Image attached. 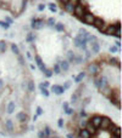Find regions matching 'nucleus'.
Here are the masks:
<instances>
[{
  "instance_id": "8",
  "label": "nucleus",
  "mask_w": 122,
  "mask_h": 138,
  "mask_svg": "<svg viewBox=\"0 0 122 138\" xmlns=\"http://www.w3.org/2000/svg\"><path fill=\"white\" fill-rule=\"evenodd\" d=\"M93 26L100 30V29L105 26V21L103 20L101 17H95V18H94V22H93Z\"/></svg>"
},
{
  "instance_id": "9",
  "label": "nucleus",
  "mask_w": 122,
  "mask_h": 138,
  "mask_svg": "<svg viewBox=\"0 0 122 138\" xmlns=\"http://www.w3.org/2000/svg\"><path fill=\"white\" fill-rule=\"evenodd\" d=\"M87 39H82L79 35H77L74 39H73V45L76 46V47H81V45H87Z\"/></svg>"
},
{
  "instance_id": "4",
  "label": "nucleus",
  "mask_w": 122,
  "mask_h": 138,
  "mask_svg": "<svg viewBox=\"0 0 122 138\" xmlns=\"http://www.w3.org/2000/svg\"><path fill=\"white\" fill-rule=\"evenodd\" d=\"M32 23H31V28L34 29V30H39L42 28L44 27V20H42V18H37V17H32V21H31Z\"/></svg>"
},
{
  "instance_id": "25",
  "label": "nucleus",
  "mask_w": 122,
  "mask_h": 138,
  "mask_svg": "<svg viewBox=\"0 0 122 138\" xmlns=\"http://www.w3.org/2000/svg\"><path fill=\"white\" fill-rule=\"evenodd\" d=\"M109 51L111 52V53H116V52H118V51H120V48H118V47H116L115 45H112V46H110Z\"/></svg>"
},
{
  "instance_id": "34",
  "label": "nucleus",
  "mask_w": 122,
  "mask_h": 138,
  "mask_svg": "<svg viewBox=\"0 0 122 138\" xmlns=\"http://www.w3.org/2000/svg\"><path fill=\"white\" fill-rule=\"evenodd\" d=\"M69 3L71 5H73V6H76V5L79 4V0H69Z\"/></svg>"
},
{
  "instance_id": "5",
  "label": "nucleus",
  "mask_w": 122,
  "mask_h": 138,
  "mask_svg": "<svg viewBox=\"0 0 122 138\" xmlns=\"http://www.w3.org/2000/svg\"><path fill=\"white\" fill-rule=\"evenodd\" d=\"M94 18H95V16H94L93 13H90V12H88V11H85V12H84V15L82 16L81 20L83 21L85 24H88V26H93Z\"/></svg>"
},
{
  "instance_id": "13",
  "label": "nucleus",
  "mask_w": 122,
  "mask_h": 138,
  "mask_svg": "<svg viewBox=\"0 0 122 138\" xmlns=\"http://www.w3.org/2000/svg\"><path fill=\"white\" fill-rule=\"evenodd\" d=\"M92 44V46H90V52H93V53H99L100 52V45L98 41H93Z\"/></svg>"
},
{
  "instance_id": "15",
  "label": "nucleus",
  "mask_w": 122,
  "mask_h": 138,
  "mask_svg": "<svg viewBox=\"0 0 122 138\" xmlns=\"http://www.w3.org/2000/svg\"><path fill=\"white\" fill-rule=\"evenodd\" d=\"M73 10H74V6L71 5L70 3H67V4L64 5V11L65 12H69V13H72L73 15Z\"/></svg>"
},
{
  "instance_id": "36",
  "label": "nucleus",
  "mask_w": 122,
  "mask_h": 138,
  "mask_svg": "<svg viewBox=\"0 0 122 138\" xmlns=\"http://www.w3.org/2000/svg\"><path fill=\"white\" fill-rule=\"evenodd\" d=\"M84 52H85V58H89L90 55H92V52H90L89 50H88V48H87V50H85Z\"/></svg>"
},
{
  "instance_id": "38",
  "label": "nucleus",
  "mask_w": 122,
  "mask_h": 138,
  "mask_svg": "<svg viewBox=\"0 0 122 138\" xmlns=\"http://www.w3.org/2000/svg\"><path fill=\"white\" fill-rule=\"evenodd\" d=\"M3 86H4V80H3V79H0V90L3 88Z\"/></svg>"
},
{
  "instance_id": "35",
  "label": "nucleus",
  "mask_w": 122,
  "mask_h": 138,
  "mask_svg": "<svg viewBox=\"0 0 122 138\" xmlns=\"http://www.w3.org/2000/svg\"><path fill=\"white\" fill-rule=\"evenodd\" d=\"M45 10V4H39L38 5V11H44Z\"/></svg>"
},
{
  "instance_id": "33",
  "label": "nucleus",
  "mask_w": 122,
  "mask_h": 138,
  "mask_svg": "<svg viewBox=\"0 0 122 138\" xmlns=\"http://www.w3.org/2000/svg\"><path fill=\"white\" fill-rule=\"evenodd\" d=\"M115 36L120 40V38H121V29H116V32H115Z\"/></svg>"
},
{
  "instance_id": "26",
  "label": "nucleus",
  "mask_w": 122,
  "mask_h": 138,
  "mask_svg": "<svg viewBox=\"0 0 122 138\" xmlns=\"http://www.w3.org/2000/svg\"><path fill=\"white\" fill-rule=\"evenodd\" d=\"M53 73H55V74H60V73H61V69H60V67H59V64H57V63L54 66Z\"/></svg>"
},
{
  "instance_id": "2",
  "label": "nucleus",
  "mask_w": 122,
  "mask_h": 138,
  "mask_svg": "<svg viewBox=\"0 0 122 138\" xmlns=\"http://www.w3.org/2000/svg\"><path fill=\"white\" fill-rule=\"evenodd\" d=\"M38 136H39V138H61L60 136H57L55 132H53L49 126H45L44 130L40 131V132L38 133Z\"/></svg>"
},
{
  "instance_id": "28",
  "label": "nucleus",
  "mask_w": 122,
  "mask_h": 138,
  "mask_svg": "<svg viewBox=\"0 0 122 138\" xmlns=\"http://www.w3.org/2000/svg\"><path fill=\"white\" fill-rule=\"evenodd\" d=\"M4 22H6V23H8L9 26H11V24L13 23V20H12L11 17H9V16H5V18H4Z\"/></svg>"
},
{
  "instance_id": "27",
  "label": "nucleus",
  "mask_w": 122,
  "mask_h": 138,
  "mask_svg": "<svg viewBox=\"0 0 122 138\" xmlns=\"http://www.w3.org/2000/svg\"><path fill=\"white\" fill-rule=\"evenodd\" d=\"M0 27L1 28H4L5 30H8L9 28H10V26H9L6 22H4V21H0Z\"/></svg>"
},
{
  "instance_id": "37",
  "label": "nucleus",
  "mask_w": 122,
  "mask_h": 138,
  "mask_svg": "<svg viewBox=\"0 0 122 138\" xmlns=\"http://www.w3.org/2000/svg\"><path fill=\"white\" fill-rule=\"evenodd\" d=\"M115 46H116V47H118V48H120V46H121V41H120L118 39L115 41Z\"/></svg>"
},
{
  "instance_id": "20",
  "label": "nucleus",
  "mask_w": 122,
  "mask_h": 138,
  "mask_svg": "<svg viewBox=\"0 0 122 138\" xmlns=\"http://www.w3.org/2000/svg\"><path fill=\"white\" fill-rule=\"evenodd\" d=\"M11 51L13 52L15 55H17V56L20 55V48H18V46H17L15 43H12V44H11Z\"/></svg>"
},
{
  "instance_id": "40",
  "label": "nucleus",
  "mask_w": 122,
  "mask_h": 138,
  "mask_svg": "<svg viewBox=\"0 0 122 138\" xmlns=\"http://www.w3.org/2000/svg\"><path fill=\"white\" fill-rule=\"evenodd\" d=\"M43 95L48 96V95H49V93H48V91H46V90H43Z\"/></svg>"
},
{
  "instance_id": "24",
  "label": "nucleus",
  "mask_w": 122,
  "mask_h": 138,
  "mask_svg": "<svg viewBox=\"0 0 122 138\" xmlns=\"http://www.w3.org/2000/svg\"><path fill=\"white\" fill-rule=\"evenodd\" d=\"M53 91H55L56 93H59V95H60V93H62V92H64V88H62V87H60V86H53Z\"/></svg>"
},
{
  "instance_id": "10",
  "label": "nucleus",
  "mask_w": 122,
  "mask_h": 138,
  "mask_svg": "<svg viewBox=\"0 0 122 138\" xmlns=\"http://www.w3.org/2000/svg\"><path fill=\"white\" fill-rule=\"evenodd\" d=\"M115 32H116V27H115L114 24H111V26H107V27H106L104 34L110 35V36H115Z\"/></svg>"
},
{
  "instance_id": "7",
  "label": "nucleus",
  "mask_w": 122,
  "mask_h": 138,
  "mask_svg": "<svg viewBox=\"0 0 122 138\" xmlns=\"http://www.w3.org/2000/svg\"><path fill=\"white\" fill-rule=\"evenodd\" d=\"M34 61H36V63H37V66L39 67V69H40L43 73H44L48 68L45 67V64H44V62H43V59H42V57L39 55H36L34 56Z\"/></svg>"
},
{
  "instance_id": "23",
  "label": "nucleus",
  "mask_w": 122,
  "mask_h": 138,
  "mask_svg": "<svg viewBox=\"0 0 122 138\" xmlns=\"http://www.w3.org/2000/svg\"><path fill=\"white\" fill-rule=\"evenodd\" d=\"M83 61H84V58H83L82 56H76V57H74V63L81 64V63H83Z\"/></svg>"
},
{
  "instance_id": "6",
  "label": "nucleus",
  "mask_w": 122,
  "mask_h": 138,
  "mask_svg": "<svg viewBox=\"0 0 122 138\" xmlns=\"http://www.w3.org/2000/svg\"><path fill=\"white\" fill-rule=\"evenodd\" d=\"M84 12H85V7H83L82 5L78 4V5H76V6H74V10H73V15H74L76 17H78L79 20H81L82 16L84 15Z\"/></svg>"
},
{
  "instance_id": "16",
  "label": "nucleus",
  "mask_w": 122,
  "mask_h": 138,
  "mask_svg": "<svg viewBox=\"0 0 122 138\" xmlns=\"http://www.w3.org/2000/svg\"><path fill=\"white\" fill-rule=\"evenodd\" d=\"M54 28H55L56 32H64V30H65V26H64V23H61V22H56L55 26H54Z\"/></svg>"
},
{
  "instance_id": "19",
  "label": "nucleus",
  "mask_w": 122,
  "mask_h": 138,
  "mask_svg": "<svg viewBox=\"0 0 122 138\" xmlns=\"http://www.w3.org/2000/svg\"><path fill=\"white\" fill-rule=\"evenodd\" d=\"M28 91L31 92V93H33L34 92V90H36V85H34V81L33 80H28Z\"/></svg>"
},
{
  "instance_id": "3",
  "label": "nucleus",
  "mask_w": 122,
  "mask_h": 138,
  "mask_svg": "<svg viewBox=\"0 0 122 138\" xmlns=\"http://www.w3.org/2000/svg\"><path fill=\"white\" fill-rule=\"evenodd\" d=\"M87 71H88V74L92 75V76H95L100 73V66L97 63V62H92L87 66Z\"/></svg>"
},
{
  "instance_id": "14",
  "label": "nucleus",
  "mask_w": 122,
  "mask_h": 138,
  "mask_svg": "<svg viewBox=\"0 0 122 138\" xmlns=\"http://www.w3.org/2000/svg\"><path fill=\"white\" fill-rule=\"evenodd\" d=\"M36 39H37V35L34 33H32V32L27 33V36H26V41H27V43H33Z\"/></svg>"
},
{
  "instance_id": "1",
  "label": "nucleus",
  "mask_w": 122,
  "mask_h": 138,
  "mask_svg": "<svg viewBox=\"0 0 122 138\" xmlns=\"http://www.w3.org/2000/svg\"><path fill=\"white\" fill-rule=\"evenodd\" d=\"M78 138H121V128L110 118L97 114L79 120Z\"/></svg>"
},
{
  "instance_id": "18",
  "label": "nucleus",
  "mask_w": 122,
  "mask_h": 138,
  "mask_svg": "<svg viewBox=\"0 0 122 138\" xmlns=\"http://www.w3.org/2000/svg\"><path fill=\"white\" fill-rule=\"evenodd\" d=\"M6 48H8L6 41H5V40H0V53H4V52H6Z\"/></svg>"
},
{
  "instance_id": "22",
  "label": "nucleus",
  "mask_w": 122,
  "mask_h": 138,
  "mask_svg": "<svg viewBox=\"0 0 122 138\" xmlns=\"http://www.w3.org/2000/svg\"><path fill=\"white\" fill-rule=\"evenodd\" d=\"M46 23H48L49 27H54V26H55V23H56V20H55L54 17H50V18L48 20V22H46Z\"/></svg>"
},
{
  "instance_id": "11",
  "label": "nucleus",
  "mask_w": 122,
  "mask_h": 138,
  "mask_svg": "<svg viewBox=\"0 0 122 138\" xmlns=\"http://www.w3.org/2000/svg\"><path fill=\"white\" fill-rule=\"evenodd\" d=\"M107 63H109L110 66H115V67L117 68V69H120V68H121V63H120V59L114 58V57H110V58L107 59Z\"/></svg>"
},
{
  "instance_id": "32",
  "label": "nucleus",
  "mask_w": 122,
  "mask_h": 138,
  "mask_svg": "<svg viewBox=\"0 0 122 138\" xmlns=\"http://www.w3.org/2000/svg\"><path fill=\"white\" fill-rule=\"evenodd\" d=\"M44 74H45V76H48V78H50V76L53 75V70H50V69H46V70L44 71Z\"/></svg>"
},
{
  "instance_id": "12",
  "label": "nucleus",
  "mask_w": 122,
  "mask_h": 138,
  "mask_svg": "<svg viewBox=\"0 0 122 138\" xmlns=\"http://www.w3.org/2000/svg\"><path fill=\"white\" fill-rule=\"evenodd\" d=\"M59 67H60V69H61V71L64 70V71H67L70 69V63L66 61V59H64V61H60L59 62Z\"/></svg>"
},
{
  "instance_id": "31",
  "label": "nucleus",
  "mask_w": 122,
  "mask_h": 138,
  "mask_svg": "<svg viewBox=\"0 0 122 138\" xmlns=\"http://www.w3.org/2000/svg\"><path fill=\"white\" fill-rule=\"evenodd\" d=\"M18 62H20L21 66H24V57H23V56L18 55Z\"/></svg>"
},
{
  "instance_id": "42",
  "label": "nucleus",
  "mask_w": 122,
  "mask_h": 138,
  "mask_svg": "<svg viewBox=\"0 0 122 138\" xmlns=\"http://www.w3.org/2000/svg\"><path fill=\"white\" fill-rule=\"evenodd\" d=\"M29 1H31V3H32V1H34V0H29Z\"/></svg>"
},
{
  "instance_id": "41",
  "label": "nucleus",
  "mask_w": 122,
  "mask_h": 138,
  "mask_svg": "<svg viewBox=\"0 0 122 138\" xmlns=\"http://www.w3.org/2000/svg\"><path fill=\"white\" fill-rule=\"evenodd\" d=\"M27 57H28V58H29V59L32 58V56H31V53H29V52H27Z\"/></svg>"
},
{
  "instance_id": "29",
  "label": "nucleus",
  "mask_w": 122,
  "mask_h": 138,
  "mask_svg": "<svg viewBox=\"0 0 122 138\" xmlns=\"http://www.w3.org/2000/svg\"><path fill=\"white\" fill-rule=\"evenodd\" d=\"M87 41H88V43H89V41H90V43H93V41H98L97 36H95V35H90V34H89V35H88V38H87Z\"/></svg>"
},
{
  "instance_id": "30",
  "label": "nucleus",
  "mask_w": 122,
  "mask_h": 138,
  "mask_svg": "<svg viewBox=\"0 0 122 138\" xmlns=\"http://www.w3.org/2000/svg\"><path fill=\"white\" fill-rule=\"evenodd\" d=\"M84 76H85V71H82L81 74H79V75L77 76V78H76V81H77V83H79V81H81V80L83 79Z\"/></svg>"
},
{
  "instance_id": "21",
  "label": "nucleus",
  "mask_w": 122,
  "mask_h": 138,
  "mask_svg": "<svg viewBox=\"0 0 122 138\" xmlns=\"http://www.w3.org/2000/svg\"><path fill=\"white\" fill-rule=\"evenodd\" d=\"M49 10L55 13V12L57 11V5H56V4H54V3H50V4H49Z\"/></svg>"
},
{
  "instance_id": "39",
  "label": "nucleus",
  "mask_w": 122,
  "mask_h": 138,
  "mask_svg": "<svg viewBox=\"0 0 122 138\" xmlns=\"http://www.w3.org/2000/svg\"><path fill=\"white\" fill-rule=\"evenodd\" d=\"M61 1V4L62 5H65V4H67V3H69V0H60Z\"/></svg>"
},
{
  "instance_id": "17",
  "label": "nucleus",
  "mask_w": 122,
  "mask_h": 138,
  "mask_svg": "<svg viewBox=\"0 0 122 138\" xmlns=\"http://www.w3.org/2000/svg\"><path fill=\"white\" fill-rule=\"evenodd\" d=\"M74 57H76V55L73 53V51H69L67 52V59H66V61H67L69 63H73V62H74Z\"/></svg>"
}]
</instances>
